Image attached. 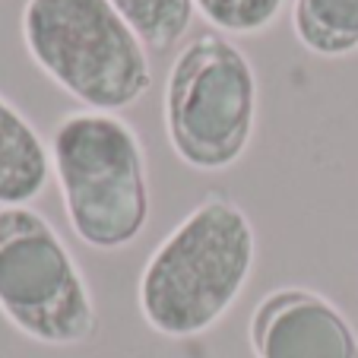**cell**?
<instances>
[{
  "label": "cell",
  "instance_id": "cell-1",
  "mask_svg": "<svg viewBox=\"0 0 358 358\" xmlns=\"http://www.w3.org/2000/svg\"><path fill=\"white\" fill-rule=\"evenodd\" d=\"M257 257L248 213L210 194L162 238L140 276V311L156 333L187 339L225 317L244 292Z\"/></svg>",
  "mask_w": 358,
  "mask_h": 358
},
{
  "label": "cell",
  "instance_id": "cell-2",
  "mask_svg": "<svg viewBox=\"0 0 358 358\" xmlns=\"http://www.w3.org/2000/svg\"><path fill=\"white\" fill-rule=\"evenodd\" d=\"M51 171L70 229L95 250H121L149 222L146 152L124 117L70 111L51 136Z\"/></svg>",
  "mask_w": 358,
  "mask_h": 358
},
{
  "label": "cell",
  "instance_id": "cell-3",
  "mask_svg": "<svg viewBox=\"0 0 358 358\" xmlns=\"http://www.w3.org/2000/svg\"><path fill=\"white\" fill-rule=\"evenodd\" d=\"M22 45L89 111H124L152 86L149 51L108 0H26Z\"/></svg>",
  "mask_w": 358,
  "mask_h": 358
},
{
  "label": "cell",
  "instance_id": "cell-4",
  "mask_svg": "<svg viewBox=\"0 0 358 358\" xmlns=\"http://www.w3.org/2000/svg\"><path fill=\"white\" fill-rule=\"evenodd\" d=\"M165 134L196 171H222L248 152L257 127V73L219 32L194 35L165 80Z\"/></svg>",
  "mask_w": 358,
  "mask_h": 358
},
{
  "label": "cell",
  "instance_id": "cell-5",
  "mask_svg": "<svg viewBox=\"0 0 358 358\" xmlns=\"http://www.w3.org/2000/svg\"><path fill=\"white\" fill-rule=\"evenodd\" d=\"M0 314L45 345H83L99 333L83 270L32 206H0Z\"/></svg>",
  "mask_w": 358,
  "mask_h": 358
},
{
  "label": "cell",
  "instance_id": "cell-6",
  "mask_svg": "<svg viewBox=\"0 0 358 358\" xmlns=\"http://www.w3.org/2000/svg\"><path fill=\"white\" fill-rule=\"evenodd\" d=\"M257 358H358V333L327 295L301 285L273 289L250 314Z\"/></svg>",
  "mask_w": 358,
  "mask_h": 358
},
{
  "label": "cell",
  "instance_id": "cell-7",
  "mask_svg": "<svg viewBox=\"0 0 358 358\" xmlns=\"http://www.w3.org/2000/svg\"><path fill=\"white\" fill-rule=\"evenodd\" d=\"M51 178V149L26 115L0 95V206H29Z\"/></svg>",
  "mask_w": 358,
  "mask_h": 358
},
{
  "label": "cell",
  "instance_id": "cell-8",
  "mask_svg": "<svg viewBox=\"0 0 358 358\" xmlns=\"http://www.w3.org/2000/svg\"><path fill=\"white\" fill-rule=\"evenodd\" d=\"M292 29L311 55L345 57L358 51V0H292Z\"/></svg>",
  "mask_w": 358,
  "mask_h": 358
},
{
  "label": "cell",
  "instance_id": "cell-9",
  "mask_svg": "<svg viewBox=\"0 0 358 358\" xmlns=\"http://www.w3.org/2000/svg\"><path fill=\"white\" fill-rule=\"evenodd\" d=\"M127 20L146 51H169L187 35L196 16L194 0H108Z\"/></svg>",
  "mask_w": 358,
  "mask_h": 358
},
{
  "label": "cell",
  "instance_id": "cell-10",
  "mask_svg": "<svg viewBox=\"0 0 358 358\" xmlns=\"http://www.w3.org/2000/svg\"><path fill=\"white\" fill-rule=\"evenodd\" d=\"M196 13L229 35H257L273 26L285 0H194Z\"/></svg>",
  "mask_w": 358,
  "mask_h": 358
}]
</instances>
